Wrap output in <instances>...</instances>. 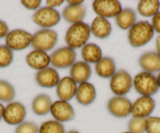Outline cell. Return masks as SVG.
<instances>
[{"label":"cell","mask_w":160,"mask_h":133,"mask_svg":"<svg viewBox=\"0 0 160 133\" xmlns=\"http://www.w3.org/2000/svg\"><path fill=\"white\" fill-rule=\"evenodd\" d=\"M91 31L90 26L87 23L78 22L72 24L65 33L64 41L67 46L72 50L82 48L90 39Z\"/></svg>","instance_id":"6da1fadb"},{"label":"cell","mask_w":160,"mask_h":133,"mask_svg":"<svg viewBox=\"0 0 160 133\" xmlns=\"http://www.w3.org/2000/svg\"><path fill=\"white\" fill-rule=\"evenodd\" d=\"M155 31L148 21H138L129 30V43L133 48H141L153 39Z\"/></svg>","instance_id":"7a4b0ae2"},{"label":"cell","mask_w":160,"mask_h":133,"mask_svg":"<svg viewBox=\"0 0 160 133\" xmlns=\"http://www.w3.org/2000/svg\"><path fill=\"white\" fill-rule=\"evenodd\" d=\"M133 86L141 96H151L158 92V85L156 77L154 74L141 71L133 79Z\"/></svg>","instance_id":"3957f363"},{"label":"cell","mask_w":160,"mask_h":133,"mask_svg":"<svg viewBox=\"0 0 160 133\" xmlns=\"http://www.w3.org/2000/svg\"><path fill=\"white\" fill-rule=\"evenodd\" d=\"M58 35L53 29H41L32 36V46L35 50L50 51L58 43Z\"/></svg>","instance_id":"277c9868"},{"label":"cell","mask_w":160,"mask_h":133,"mask_svg":"<svg viewBox=\"0 0 160 133\" xmlns=\"http://www.w3.org/2000/svg\"><path fill=\"white\" fill-rule=\"evenodd\" d=\"M111 91L118 96H125L133 87V78L128 71L119 70L110 78Z\"/></svg>","instance_id":"5b68a950"},{"label":"cell","mask_w":160,"mask_h":133,"mask_svg":"<svg viewBox=\"0 0 160 133\" xmlns=\"http://www.w3.org/2000/svg\"><path fill=\"white\" fill-rule=\"evenodd\" d=\"M61 18V14L56 9L44 7L35 12L32 16V21L42 29H51L59 24Z\"/></svg>","instance_id":"8992f818"},{"label":"cell","mask_w":160,"mask_h":133,"mask_svg":"<svg viewBox=\"0 0 160 133\" xmlns=\"http://www.w3.org/2000/svg\"><path fill=\"white\" fill-rule=\"evenodd\" d=\"M33 35L23 29L12 30L6 36V45L13 51H21L32 45Z\"/></svg>","instance_id":"52a82bcc"},{"label":"cell","mask_w":160,"mask_h":133,"mask_svg":"<svg viewBox=\"0 0 160 133\" xmlns=\"http://www.w3.org/2000/svg\"><path fill=\"white\" fill-rule=\"evenodd\" d=\"M50 64L53 68L66 69L71 68L75 63L76 52L68 46L58 48L50 55Z\"/></svg>","instance_id":"ba28073f"},{"label":"cell","mask_w":160,"mask_h":133,"mask_svg":"<svg viewBox=\"0 0 160 133\" xmlns=\"http://www.w3.org/2000/svg\"><path fill=\"white\" fill-rule=\"evenodd\" d=\"M94 13L105 19L116 17L122 11V5L117 0H95L92 3Z\"/></svg>","instance_id":"9c48e42d"},{"label":"cell","mask_w":160,"mask_h":133,"mask_svg":"<svg viewBox=\"0 0 160 133\" xmlns=\"http://www.w3.org/2000/svg\"><path fill=\"white\" fill-rule=\"evenodd\" d=\"M133 103L126 96H115L108 102L107 109L113 117L125 118L131 114Z\"/></svg>","instance_id":"30bf717a"},{"label":"cell","mask_w":160,"mask_h":133,"mask_svg":"<svg viewBox=\"0 0 160 133\" xmlns=\"http://www.w3.org/2000/svg\"><path fill=\"white\" fill-rule=\"evenodd\" d=\"M27 111L23 103L20 102H10L5 107L3 120L7 125H17L24 121Z\"/></svg>","instance_id":"8fae6325"},{"label":"cell","mask_w":160,"mask_h":133,"mask_svg":"<svg viewBox=\"0 0 160 133\" xmlns=\"http://www.w3.org/2000/svg\"><path fill=\"white\" fill-rule=\"evenodd\" d=\"M155 108V99L151 96H140L132 105V117L148 118Z\"/></svg>","instance_id":"7c38bea8"},{"label":"cell","mask_w":160,"mask_h":133,"mask_svg":"<svg viewBox=\"0 0 160 133\" xmlns=\"http://www.w3.org/2000/svg\"><path fill=\"white\" fill-rule=\"evenodd\" d=\"M50 114L54 120L61 123L71 121L75 117L73 107L68 102L63 101L60 99L53 103L50 109Z\"/></svg>","instance_id":"4fadbf2b"},{"label":"cell","mask_w":160,"mask_h":133,"mask_svg":"<svg viewBox=\"0 0 160 133\" xmlns=\"http://www.w3.org/2000/svg\"><path fill=\"white\" fill-rule=\"evenodd\" d=\"M61 78L55 68H48L38 71L35 74V82L40 87L46 88H54L59 83Z\"/></svg>","instance_id":"5bb4252c"},{"label":"cell","mask_w":160,"mask_h":133,"mask_svg":"<svg viewBox=\"0 0 160 133\" xmlns=\"http://www.w3.org/2000/svg\"><path fill=\"white\" fill-rule=\"evenodd\" d=\"M77 88V84L71 78L70 76H65L60 80L56 86L57 96L60 100L68 102L75 97Z\"/></svg>","instance_id":"9a60e30c"},{"label":"cell","mask_w":160,"mask_h":133,"mask_svg":"<svg viewBox=\"0 0 160 133\" xmlns=\"http://www.w3.org/2000/svg\"><path fill=\"white\" fill-rule=\"evenodd\" d=\"M26 63L32 69L41 71L49 67L50 56L47 52L34 50L26 56Z\"/></svg>","instance_id":"2e32d148"},{"label":"cell","mask_w":160,"mask_h":133,"mask_svg":"<svg viewBox=\"0 0 160 133\" xmlns=\"http://www.w3.org/2000/svg\"><path fill=\"white\" fill-rule=\"evenodd\" d=\"M92 74L90 64L84 61H77L70 68V78L76 84L88 82Z\"/></svg>","instance_id":"e0dca14e"},{"label":"cell","mask_w":160,"mask_h":133,"mask_svg":"<svg viewBox=\"0 0 160 133\" xmlns=\"http://www.w3.org/2000/svg\"><path fill=\"white\" fill-rule=\"evenodd\" d=\"M97 96L96 88L94 85L90 82L80 84L77 88L75 99L79 104L82 106H89L94 102Z\"/></svg>","instance_id":"ac0fdd59"},{"label":"cell","mask_w":160,"mask_h":133,"mask_svg":"<svg viewBox=\"0 0 160 133\" xmlns=\"http://www.w3.org/2000/svg\"><path fill=\"white\" fill-rule=\"evenodd\" d=\"M139 65L145 72L153 73L160 71V56L156 52H147L140 56Z\"/></svg>","instance_id":"d6986e66"},{"label":"cell","mask_w":160,"mask_h":133,"mask_svg":"<svg viewBox=\"0 0 160 133\" xmlns=\"http://www.w3.org/2000/svg\"><path fill=\"white\" fill-rule=\"evenodd\" d=\"M91 34L100 39H105L109 37L112 31V27L108 20L101 17H96L90 25Z\"/></svg>","instance_id":"ffe728a7"},{"label":"cell","mask_w":160,"mask_h":133,"mask_svg":"<svg viewBox=\"0 0 160 133\" xmlns=\"http://www.w3.org/2000/svg\"><path fill=\"white\" fill-rule=\"evenodd\" d=\"M86 15L87 7L83 4L79 6L68 5L62 11L63 18L71 24L82 22Z\"/></svg>","instance_id":"44dd1931"},{"label":"cell","mask_w":160,"mask_h":133,"mask_svg":"<svg viewBox=\"0 0 160 133\" xmlns=\"http://www.w3.org/2000/svg\"><path fill=\"white\" fill-rule=\"evenodd\" d=\"M95 72L102 78H111L116 72L115 60L109 56L102 57L95 64Z\"/></svg>","instance_id":"7402d4cb"},{"label":"cell","mask_w":160,"mask_h":133,"mask_svg":"<svg viewBox=\"0 0 160 133\" xmlns=\"http://www.w3.org/2000/svg\"><path fill=\"white\" fill-rule=\"evenodd\" d=\"M52 99L47 94H39L34 98L32 103V109L34 114L38 116H45L50 113Z\"/></svg>","instance_id":"603a6c76"},{"label":"cell","mask_w":160,"mask_h":133,"mask_svg":"<svg viewBox=\"0 0 160 133\" xmlns=\"http://www.w3.org/2000/svg\"><path fill=\"white\" fill-rule=\"evenodd\" d=\"M117 26L122 30H130L137 23V13L133 9H122L119 14L115 17Z\"/></svg>","instance_id":"cb8c5ba5"},{"label":"cell","mask_w":160,"mask_h":133,"mask_svg":"<svg viewBox=\"0 0 160 133\" xmlns=\"http://www.w3.org/2000/svg\"><path fill=\"white\" fill-rule=\"evenodd\" d=\"M102 50L98 45L95 43H87L81 50V56L84 62L87 64H96L101 60L102 56Z\"/></svg>","instance_id":"d4e9b609"},{"label":"cell","mask_w":160,"mask_h":133,"mask_svg":"<svg viewBox=\"0 0 160 133\" xmlns=\"http://www.w3.org/2000/svg\"><path fill=\"white\" fill-rule=\"evenodd\" d=\"M160 2L158 0H142L138 5V12L144 17H153L159 12Z\"/></svg>","instance_id":"484cf974"},{"label":"cell","mask_w":160,"mask_h":133,"mask_svg":"<svg viewBox=\"0 0 160 133\" xmlns=\"http://www.w3.org/2000/svg\"><path fill=\"white\" fill-rule=\"evenodd\" d=\"M15 96L16 92L13 85L7 81L0 79V101L10 103Z\"/></svg>","instance_id":"4316f807"},{"label":"cell","mask_w":160,"mask_h":133,"mask_svg":"<svg viewBox=\"0 0 160 133\" xmlns=\"http://www.w3.org/2000/svg\"><path fill=\"white\" fill-rule=\"evenodd\" d=\"M38 133H65V129L61 122L49 120L42 122L38 127Z\"/></svg>","instance_id":"83f0119b"},{"label":"cell","mask_w":160,"mask_h":133,"mask_svg":"<svg viewBox=\"0 0 160 133\" xmlns=\"http://www.w3.org/2000/svg\"><path fill=\"white\" fill-rule=\"evenodd\" d=\"M13 53L6 45H0V68H6L13 63Z\"/></svg>","instance_id":"f1b7e54d"},{"label":"cell","mask_w":160,"mask_h":133,"mask_svg":"<svg viewBox=\"0 0 160 133\" xmlns=\"http://www.w3.org/2000/svg\"><path fill=\"white\" fill-rule=\"evenodd\" d=\"M145 123L146 119L132 117L127 125L128 131L130 133H145Z\"/></svg>","instance_id":"f546056e"},{"label":"cell","mask_w":160,"mask_h":133,"mask_svg":"<svg viewBox=\"0 0 160 133\" xmlns=\"http://www.w3.org/2000/svg\"><path fill=\"white\" fill-rule=\"evenodd\" d=\"M146 133H160V117H149L146 118Z\"/></svg>","instance_id":"4dcf8cb0"},{"label":"cell","mask_w":160,"mask_h":133,"mask_svg":"<svg viewBox=\"0 0 160 133\" xmlns=\"http://www.w3.org/2000/svg\"><path fill=\"white\" fill-rule=\"evenodd\" d=\"M14 133H38V126L32 121H24L17 126Z\"/></svg>","instance_id":"1f68e13d"},{"label":"cell","mask_w":160,"mask_h":133,"mask_svg":"<svg viewBox=\"0 0 160 133\" xmlns=\"http://www.w3.org/2000/svg\"><path fill=\"white\" fill-rule=\"evenodd\" d=\"M42 3L40 0H22L21 4L28 10H38Z\"/></svg>","instance_id":"d6a6232c"},{"label":"cell","mask_w":160,"mask_h":133,"mask_svg":"<svg viewBox=\"0 0 160 133\" xmlns=\"http://www.w3.org/2000/svg\"><path fill=\"white\" fill-rule=\"evenodd\" d=\"M151 24H152L154 31L160 35V11L152 17Z\"/></svg>","instance_id":"836d02e7"},{"label":"cell","mask_w":160,"mask_h":133,"mask_svg":"<svg viewBox=\"0 0 160 133\" xmlns=\"http://www.w3.org/2000/svg\"><path fill=\"white\" fill-rule=\"evenodd\" d=\"M10 31H9V27L5 21L0 20V39L6 38Z\"/></svg>","instance_id":"e575fe53"},{"label":"cell","mask_w":160,"mask_h":133,"mask_svg":"<svg viewBox=\"0 0 160 133\" xmlns=\"http://www.w3.org/2000/svg\"><path fill=\"white\" fill-rule=\"evenodd\" d=\"M64 3L63 0H47V7L50 8L55 9L57 7H60Z\"/></svg>","instance_id":"d590c367"},{"label":"cell","mask_w":160,"mask_h":133,"mask_svg":"<svg viewBox=\"0 0 160 133\" xmlns=\"http://www.w3.org/2000/svg\"><path fill=\"white\" fill-rule=\"evenodd\" d=\"M68 4L71 6H79L84 2L83 0H68Z\"/></svg>","instance_id":"8d00e7d4"},{"label":"cell","mask_w":160,"mask_h":133,"mask_svg":"<svg viewBox=\"0 0 160 133\" xmlns=\"http://www.w3.org/2000/svg\"><path fill=\"white\" fill-rule=\"evenodd\" d=\"M155 47H156V53L160 56V36L157 37L155 41Z\"/></svg>","instance_id":"74e56055"},{"label":"cell","mask_w":160,"mask_h":133,"mask_svg":"<svg viewBox=\"0 0 160 133\" xmlns=\"http://www.w3.org/2000/svg\"><path fill=\"white\" fill-rule=\"evenodd\" d=\"M4 109H5V107L0 103V121H2V119L3 118V113H4Z\"/></svg>","instance_id":"f35d334b"},{"label":"cell","mask_w":160,"mask_h":133,"mask_svg":"<svg viewBox=\"0 0 160 133\" xmlns=\"http://www.w3.org/2000/svg\"><path fill=\"white\" fill-rule=\"evenodd\" d=\"M156 79H157V83H158V88H160V71H158V75H157Z\"/></svg>","instance_id":"ab89813d"},{"label":"cell","mask_w":160,"mask_h":133,"mask_svg":"<svg viewBox=\"0 0 160 133\" xmlns=\"http://www.w3.org/2000/svg\"><path fill=\"white\" fill-rule=\"evenodd\" d=\"M65 133H80L79 131H76V130H70V131H68V132H65Z\"/></svg>","instance_id":"60d3db41"},{"label":"cell","mask_w":160,"mask_h":133,"mask_svg":"<svg viewBox=\"0 0 160 133\" xmlns=\"http://www.w3.org/2000/svg\"><path fill=\"white\" fill-rule=\"evenodd\" d=\"M122 133H130V131H124V132H122Z\"/></svg>","instance_id":"b9f144b4"}]
</instances>
